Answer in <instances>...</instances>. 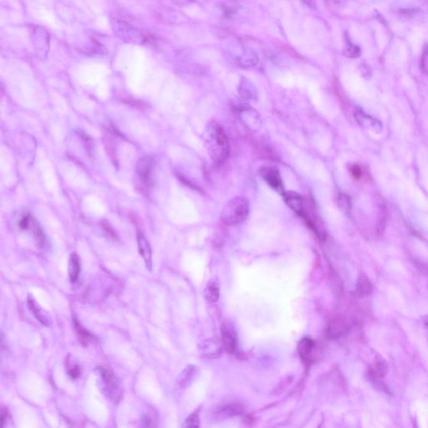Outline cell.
<instances>
[{"mask_svg":"<svg viewBox=\"0 0 428 428\" xmlns=\"http://www.w3.org/2000/svg\"><path fill=\"white\" fill-rule=\"evenodd\" d=\"M203 138L212 162L217 165L223 164L230 152V145L224 128L219 123L211 121L205 127Z\"/></svg>","mask_w":428,"mask_h":428,"instance_id":"6da1fadb","label":"cell"},{"mask_svg":"<svg viewBox=\"0 0 428 428\" xmlns=\"http://www.w3.org/2000/svg\"><path fill=\"white\" fill-rule=\"evenodd\" d=\"M249 212L250 206L247 199L235 197L227 202L222 210V221L228 225H238L246 220Z\"/></svg>","mask_w":428,"mask_h":428,"instance_id":"7a4b0ae2","label":"cell"},{"mask_svg":"<svg viewBox=\"0 0 428 428\" xmlns=\"http://www.w3.org/2000/svg\"><path fill=\"white\" fill-rule=\"evenodd\" d=\"M95 372L99 377L103 391L109 400L115 404L120 403L123 398V388L113 372L103 366L97 367Z\"/></svg>","mask_w":428,"mask_h":428,"instance_id":"3957f363","label":"cell"},{"mask_svg":"<svg viewBox=\"0 0 428 428\" xmlns=\"http://www.w3.org/2000/svg\"><path fill=\"white\" fill-rule=\"evenodd\" d=\"M239 111L240 120L251 132H259L262 127V120L259 112L250 106H242Z\"/></svg>","mask_w":428,"mask_h":428,"instance_id":"277c9868","label":"cell"},{"mask_svg":"<svg viewBox=\"0 0 428 428\" xmlns=\"http://www.w3.org/2000/svg\"><path fill=\"white\" fill-rule=\"evenodd\" d=\"M259 175L273 190L283 195L285 193V187L280 176L279 170L276 167H263L259 169Z\"/></svg>","mask_w":428,"mask_h":428,"instance_id":"5b68a950","label":"cell"},{"mask_svg":"<svg viewBox=\"0 0 428 428\" xmlns=\"http://www.w3.org/2000/svg\"><path fill=\"white\" fill-rule=\"evenodd\" d=\"M154 159L149 156H145L139 159L136 166L137 176L141 182L149 186L151 184V174H152L153 167H154Z\"/></svg>","mask_w":428,"mask_h":428,"instance_id":"8992f818","label":"cell"},{"mask_svg":"<svg viewBox=\"0 0 428 428\" xmlns=\"http://www.w3.org/2000/svg\"><path fill=\"white\" fill-rule=\"evenodd\" d=\"M351 323L345 318L338 317L329 322L327 328V335L331 339H338L348 334L351 329Z\"/></svg>","mask_w":428,"mask_h":428,"instance_id":"52a82bcc","label":"cell"},{"mask_svg":"<svg viewBox=\"0 0 428 428\" xmlns=\"http://www.w3.org/2000/svg\"><path fill=\"white\" fill-rule=\"evenodd\" d=\"M137 246L139 254L142 257L146 267L149 271L152 270V250L148 240L146 239L143 233L138 231L137 234Z\"/></svg>","mask_w":428,"mask_h":428,"instance_id":"ba28073f","label":"cell"},{"mask_svg":"<svg viewBox=\"0 0 428 428\" xmlns=\"http://www.w3.org/2000/svg\"><path fill=\"white\" fill-rule=\"evenodd\" d=\"M222 342L224 350L228 354H234L237 351L238 339L235 331L230 325L225 324L222 327Z\"/></svg>","mask_w":428,"mask_h":428,"instance_id":"9c48e42d","label":"cell"},{"mask_svg":"<svg viewBox=\"0 0 428 428\" xmlns=\"http://www.w3.org/2000/svg\"><path fill=\"white\" fill-rule=\"evenodd\" d=\"M283 199L290 209L298 215H303L304 212V202L299 193L294 191H285L282 195Z\"/></svg>","mask_w":428,"mask_h":428,"instance_id":"30bf717a","label":"cell"},{"mask_svg":"<svg viewBox=\"0 0 428 428\" xmlns=\"http://www.w3.org/2000/svg\"><path fill=\"white\" fill-rule=\"evenodd\" d=\"M315 347L316 346H315V341L309 337H304L299 341L298 345V352L303 363H305L307 365H311V363L313 362Z\"/></svg>","mask_w":428,"mask_h":428,"instance_id":"8fae6325","label":"cell"},{"mask_svg":"<svg viewBox=\"0 0 428 428\" xmlns=\"http://www.w3.org/2000/svg\"><path fill=\"white\" fill-rule=\"evenodd\" d=\"M27 303H28V309L31 311V313L33 314L34 316L37 319L39 322L41 323L43 325H45L46 327L51 326L52 318L50 317V315L41 306L39 305L38 303L36 301V299H34L31 295L28 297Z\"/></svg>","mask_w":428,"mask_h":428,"instance_id":"7c38bea8","label":"cell"},{"mask_svg":"<svg viewBox=\"0 0 428 428\" xmlns=\"http://www.w3.org/2000/svg\"><path fill=\"white\" fill-rule=\"evenodd\" d=\"M198 367L195 365H189L184 368V371L179 374L178 377L176 379V384L180 388H186L190 386L195 379L196 376L198 375Z\"/></svg>","mask_w":428,"mask_h":428,"instance_id":"4fadbf2b","label":"cell"},{"mask_svg":"<svg viewBox=\"0 0 428 428\" xmlns=\"http://www.w3.org/2000/svg\"><path fill=\"white\" fill-rule=\"evenodd\" d=\"M373 292V285H372L369 278L365 276V273H361L358 279L355 287V294L358 298H365L369 296L370 294Z\"/></svg>","mask_w":428,"mask_h":428,"instance_id":"5bb4252c","label":"cell"},{"mask_svg":"<svg viewBox=\"0 0 428 428\" xmlns=\"http://www.w3.org/2000/svg\"><path fill=\"white\" fill-rule=\"evenodd\" d=\"M222 346L219 344V341L213 339H209L208 341H205L201 345L200 349L202 355L208 357H217L221 353Z\"/></svg>","mask_w":428,"mask_h":428,"instance_id":"9a60e30c","label":"cell"},{"mask_svg":"<svg viewBox=\"0 0 428 428\" xmlns=\"http://www.w3.org/2000/svg\"><path fill=\"white\" fill-rule=\"evenodd\" d=\"M69 279L71 283H75L77 281L81 272V266H80V259L76 253H71L69 259Z\"/></svg>","mask_w":428,"mask_h":428,"instance_id":"2e32d148","label":"cell"},{"mask_svg":"<svg viewBox=\"0 0 428 428\" xmlns=\"http://www.w3.org/2000/svg\"><path fill=\"white\" fill-rule=\"evenodd\" d=\"M29 229L32 232V234H33L34 238L36 240L37 246L40 248V250L45 249L46 247V245H47V238H46V235L44 233V231H43L42 228L40 226V224H39L38 222L36 221V219H33V218H32V221H31Z\"/></svg>","mask_w":428,"mask_h":428,"instance_id":"e0dca14e","label":"cell"},{"mask_svg":"<svg viewBox=\"0 0 428 428\" xmlns=\"http://www.w3.org/2000/svg\"><path fill=\"white\" fill-rule=\"evenodd\" d=\"M204 295L207 301L211 303H216L219 301V296H220V285H219V280L212 279L207 283V286L205 288Z\"/></svg>","mask_w":428,"mask_h":428,"instance_id":"ac0fdd59","label":"cell"},{"mask_svg":"<svg viewBox=\"0 0 428 428\" xmlns=\"http://www.w3.org/2000/svg\"><path fill=\"white\" fill-rule=\"evenodd\" d=\"M239 95L242 99L246 101H254L257 99V91L251 83L248 80H242L239 86Z\"/></svg>","mask_w":428,"mask_h":428,"instance_id":"d6986e66","label":"cell"},{"mask_svg":"<svg viewBox=\"0 0 428 428\" xmlns=\"http://www.w3.org/2000/svg\"><path fill=\"white\" fill-rule=\"evenodd\" d=\"M243 408L244 407H242V405L233 403L220 407L218 411V415L223 416H239L244 412Z\"/></svg>","mask_w":428,"mask_h":428,"instance_id":"ffe728a7","label":"cell"},{"mask_svg":"<svg viewBox=\"0 0 428 428\" xmlns=\"http://www.w3.org/2000/svg\"><path fill=\"white\" fill-rule=\"evenodd\" d=\"M73 323L75 329L77 332L78 337H80V343L82 344L83 346H88L89 341L93 340L94 337L88 330L83 327L82 325H80L76 318H73Z\"/></svg>","mask_w":428,"mask_h":428,"instance_id":"44dd1931","label":"cell"},{"mask_svg":"<svg viewBox=\"0 0 428 428\" xmlns=\"http://www.w3.org/2000/svg\"><path fill=\"white\" fill-rule=\"evenodd\" d=\"M185 427H199V416L198 412H195L189 415L184 421Z\"/></svg>","mask_w":428,"mask_h":428,"instance_id":"7402d4cb","label":"cell"},{"mask_svg":"<svg viewBox=\"0 0 428 428\" xmlns=\"http://www.w3.org/2000/svg\"><path fill=\"white\" fill-rule=\"evenodd\" d=\"M338 204H339L341 209L346 211V212H348L351 210V202L348 196L341 194L338 198Z\"/></svg>","mask_w":428,"mask_h":428,"instance_id":"603a6c76","label":"cell"},{"mask_svg":"<svg viewBox=\"0 0 428 428\" xmlns=\"http://www.w3.org/2000/svg\"><path fill=\"white\" fill-rule=\"evenodd\" d=\"M67 373H68L69 377L76 380L81 376L82 372H81V369L79 365H76V364H70L67 366Z\"/></svg>","mask_w":428,"mask_h":428,"instance_id":"cb8c5ba5","label":"cell"},{"mask_svg":"<svg viewBox=\"0 0 428 428\" xmlns=\"http://www.w3.org/2000/svg\"><path fill=\"white\" fill-rule=\"evenodd\" d=\"M31 221H32V218L29 215H25V216L23 217L19 223V228L22 230L29 229Z\"/></svg>","mask_w":428,"mask_h":428,"instance_id":"d4e9b609","label":"cell"},{"mask_svg":"<svg viewBox=\"0 0 428 428\" xmlns=\"http://www.w3.org/2000/svg\"><path fill=\"white\" fill-rule=\"evenodd\" d=\"M350 171L354 178L360 179L362 176V169L358 165H352L350 168Z\"/></svg>","mask_w":428,"mask_h":428,"instance_id":"484cf974","label":"cell"},{"mask_svg":"<svg viewBox=\"0 0 428 428\" xmlns=\"http://www.w3.org/2000/svg\"><path fill=\"white\" fill-rule=\"evenodd\" d=\"M9 420H10L9 412H8L7 410L2 408L1 409V426L3 428L5 427V425H6Z\"/></svg>","mask_w":428,"mask_h":428,"instance_id":"4316f807","label":"cell"},{"mask_svg":"<svg viewBox=\"0 0 428 428\" xmlns=\"http://www.w3.org/2000/svg\"><path fill=\"white\" fill-rule=\"evenodd\" d=\"M359 54H360V50L356 46H354L352 45L348 47L347 51H346V54L349 57H357Z\"/></svg>","mask_w":428,"mask_h":428,"instance_id":"83f0119b","label":"cell"},{"mask_svg":"<svg viewBox=\"0 0 428 428\" xmlns=\"http://www.w3.org/2000/svg\"><path fill=\"white\" fill-rule=\"evenodd\" d=\"M142 422H143V425L145 426H154L152 418L149 416H144L143 419H142Z\"/></svg>","mask_w":428,"mask_h":428,"instance_id":"f1b7e54d","label":"cell"},{"mask_svg":"<svg viewBox=\"0 0 428 428\" xmlns=\"http://www.w3.org/2000/svg\"><path fill=\"white\" fill-rule=\"evenodd\" d=\"M426 328H428V320H426Z\"/></svg>","mask_w":428,"mask_h":428,"instance_id":"f546056e","label":"cell"}]
</instances>
